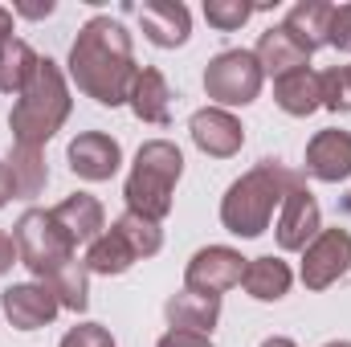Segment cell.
<instances>
[{"instance_id":"cell-1","label":"cell","mask_w":351,"mask_h":347,"mask_svg":"<svg viewBox=\"0 0 351 347\" xmlns=\"http://www.w3.org/2000/svg\"><path fill=\"white\" fill-rule=\"evenodd\" d=\"M70 78L102 106H123L131 98L139 70H135L131 37L119 21L94 16L82 25L78 41L70 45Z\"/></svg>"},{"instance_id":"cell-2","label":"cell","mask_w":351,"mask_h":347,"mask_svg":"<svg viewBox=\"0 0 351 347\" xmlns=\"http://www.w3.org/2000/svg\"><path fill=\"white\" fill-rule=\"evenodd\" d=\"M12 241H16L21 261L41 278V286H49V290L58 294L62 307L86 311L90 270H86V261L74 258V241L58 229V221L49 217V208H29V213H21Z\"/></svg>"},{"instance_id":"cell-3","label":"cell","mask_w":351,"mask_h":347,"mask_svg":"<svg viewBox=\"0 0 351 347\" xmlns=\"http://www.w3.org/2000/svg\"><path fill=\"white\" fill-rule=\"evenodd\" d=\"M302 176L290 172L286 164H274V160H262L254 172H245L221 200V221L229 233L237 237H262L269 229V217L274 208L290 196V188H298Z\"/></svg>"},{"instance_id":"cell-4","label":"cell","mask_w":351,"mask_h":347,"mask_svg":"<svg viewBox=\"0 0 351 347\" xmlns=\"http://www.w3.org/2000/svg\"><path fill=\"white\" fill-rule=\"evenodd\" d=\"M70 119V90L66 78L58 70V62L41 58L37 62V74L29 78V86L21 90L12 115H8V127H12V139L21 147H45L62 123Z\"/></svg>"},{"instance_id":"cell-5","label":"cell","mask_w":351,"mask_h":347,"mask_svg":"<svg viewBox=\"0 0 351 347\" xmlns=\"http://www.w3.org/2000/svg\"><path fill=\"white\" fill-rule=\"evenodd\" d=\"M184 172V156L180 147L168 143V139H152L139 147L135 156V168L127 176V213H139L147 221H164L172 213V192H176V180Z\"/></svg>"},{"instance_id":"cell-6","label":"cell","mask_w":351,"mask_h":347,"mask_svg":"<svg viewBox=\"0 0 351 347\" xmlns=\"http://www.w3.org/2000/svg\"><path fill=\"white\" fill-rule=\"evenodd\" d=\"M262 66L250 49H229V53H217L204 70V90L213 102L221 106H245L262 94Z\"/></svg>"},{"instance_id":"cell-7","label":"cell","mask_w":351,"mask_h":347,"mask_svg":"<svg viewBox=\"0 0 351 347\" xmlns=\"http://www.w3.org/2000/svg\"><path fill=\"white\" fill-rule=\"evenodd\" d=\"M351 270V233L348 229H323L302 258V282L306 290H327Z\"/></svg>"},{"instance_id":"cell-8","label":"cell","mask_w":351,"mask_h":347,"mask_svg":"<svg viewBox=\"0 0 351 347\" xmlns=\"http://www.w3.org/2000/svg\"><path fill=\"white\" fill-rule=\"evenodd\" d=\"M241 274H245V258H241L237 250H229V246H208V250H200L196 258L188 261L184 282H188V290H196V294L221 298L225 290L241 286Z\"/></svg>"},{"instance_id":"cell-9","label":"cell","mask_w":351,"mask_h":347,"mask_svg":"<svg viewBox=\"0 0 351 347\" xmlns=\"http://www.w3.org/2000/svg\"><path fill=\"white\" fill-rule=\"evenodd\" d=\"M0 307H4V315H8V323H12L16 331H37V327H45V323H53L58 311H62L58 294H53L49 286H41V282L8 286V290L0 294Z\"/></svg>"},{"instance_id":"cell-10","label":"cell","mask_w":351,"mask_h":347,"mask_svg":"<svg viewBox=\"0 0 351 347\" xmlns=\"http://www.w3.org/2000/svg\"><path fill=\"white\" fill-rule=\"evenodd\" d=\"M188 131H192V143H196L204 156H213V160H229V156H237L241 143H245V127H241L229 110H221V106L196 110L192 123H188Z\"/></svg>"},{"instance_id":"cell-11","label":"cell","mask_w":351,"mask_h":347,"mask_svg":"<svg viewBox=\"0 0 351 347\" xmlns=\"http://www.w3.org/2000/svg\"><path fill=\"white\" fill-rule=\"evenodd\" d=\"M319 204L306 192V184L290 188V196L282 200V217H278V246L282 250H306L319 237Z\"/></svg>"},{"instance_id":"cell-12","label":"cell","mask_w":351,"mask_h":347,"mask_svg":"<svg viewBox=\"0 0 351 347\" xmlns=\"http://www.w3.org/2000/svg\"><path fill=\"white\" fill-rule=\"evenodd\" d=\"M119 164H123V147H119V139H110L102 131H82L70 143V168H74V176H82L90 184L110 180L119 172Z\"/></svg>"},{"instance_id":"cell-13","label":"cell","mask_w":351,"mask_h":347,"mask_svg":"<svg viewBox=\"0 0 351 347\" xmlns=\"http://www.w3.org/2000/svg\"><path fill=\"white\" fill-rule=\"evenodd\" d=\"M49 217L58 221V229L74 241V250L78 246H94L102 233H106V213H102V204L90 196V192H74V196H66L58 208H49Z\"/></svg>"},{"instance_id":"cell-14","label":"cell","mask_w":351,"mask_h":347,"mask_svg":"<svg viewBox=\"0 0 351 347\" xmlns=\"http://www.w3.org/2000/svg\"><path fill=\"white\" fill-rule=\"evenodd\" d=\"M306 172L323 184H339L351 176V131H319L306 143Z\"/></svg>"},{"instance_id":"cell-15","label":"cell","mask_w":351,"mask_h":347,"mask_svg":"<svg viewBox=\"0 0 351 347\" xmlns=\"http://www.w3.org/2000/svg\"><path fill=\"white\" fill-rule=\"evenodd\" d=\"M139 25H143L147 41L160 45V49L184 45L188 33H192V16H188V8L176 4V0H152V4H143V8H139Z\"/></svg>"},{"instance_id":"cell-16","label":"cell","mask_w":351,"mask_h":347,"mask_svg":"<svg viewBox=\"0 0 351 347\" xmlns=\"http://www.w3.org/2000/svg\"><path fill=\"white\" fill-rule=\"evenodd\" d=\"M164 315H168V323L180 327V331L213 335V327H217V319H221V298H213V294H196V290L184 286L180 294L168 298Z\"/></svg>"},{"instance_id":"cell-17","label":"cell","mask_w":351,"mask_h":347,"mask_svg":"<svg viewBox=\"0 0 351 347\" xmlns=\"http://www.w3.org/2000/svg\"><path fill=\"white\" fill-rule=\"evenodd\" d=\"M254 58H258L262 74H274V78H286V74H294V70H306V62H311V53H306L282 25L265 29L262 41H258V49H254Z\"/></svg>"},{"instance_id":"cell-18","label":"cell","mask_w":351,"mask_h":347,"mask_svg":"<svg viewBox=\"0 0 351 347\" xmlns=\"http://www.w3.org/2000/svg\"><path fill=\"white\" fill-rule=\"evenodd\" d=\"M127 102H131L135 119H143V123L164 127V123L172 119V90H168V82H164L160 70H139V78H135Z\"/></svg>"},{"instance_id":"cell-19","label":"cell","mask_w":351,"mask_h":347,"mask_svg":"<svg viewBox=\"0 0 351 347\" xmlns=\"http://www.w3.org/2000/svg\"><path fill=\"white\" fill-rule=\"evenodd\" d=\"M331 8L335 4H323V0H302V4H294L290 12H286V21H282V29L306 49V53H315L319 45H327V25H331Z\"/></svg>"},{"instance_id":"cell-20","label":"cell","mask_w":351,"mask_h":347,"mask_svg":"<svg viewBox=\"0 0 351 347\" xmlns=\"http://www.w3.org/2000/svg\"><path fill=\"white\" fill-rule=\"evenodd\" d=\"M274 102H278L286 115H294V119L315 115V110L323 106V94H319V74L306 66V70H294V74L278 78V82H274Z\"/></svg>"},{"instance_id":"cell-21","label":"cell","mask_w":351,"mask_h":347,"mask_svg":"<svg viewBox=\"0 0 351 347\" xmlns=\"http://www.w3.org/2000/svg\"><path fill=\"white\" fill-rule=\"evenodd\" d=\"M241 286H245L258 302H278V298L290 290V265H286L282 258H254V261H245Z\"/></svg>"},{"instance_id":"cell-22","label":"cell","mask_w":351,"mask_h":347,"mask_svg":"<svg viewBox=\"0 0 351 347\" xmlns=\"http://www.w3.org/2000/svg\"><path fill=\"white\" fill-rule=\"evenodd\" d=\"M37 53L25 45V41H16V37H8L4 45H0V90L4 94H21V90L29 86V78L37 74Z\"/></svg>"},{"instance_id":"cell-23","label":"cell","mask_w":351,"mask_h":347,"mask_svg":"<svg viewBox=\"0 0 351 347\" xmlns=\"http://www.w3.org/2000/svg\"><path fill=\"white\" fill-rule=\"evenodd\" d=\"M8 176H12V196H37L49 180V168L41 160V147H21L12 143L8 156Z\"/></svg>"},{"instance_id":"cell-24","label":"cell","mask_w":351,"mask_h":347,"mask_svg":"<svg viewBox=\"0 0 351 347\" xmlns=\"http://www.w3.org/2000/svg\"><path fill=\"white\" fill-rule=\"evenodd\" d=\"M135 261H139V258H135V250H131L114 229H106V233L90 246L86 270H90V274H127Z\"/></svg>"},{"instance_id":"cell-25","label":"cell","mask_w":351,"mask_h":347,"mask_svg":"<svg viewBox=\"0 0 351 347\" xmlns=\"http://www.w3.org/2000/svg\"><path fill=\"white\" fill-rule=\"evenodd\" d=\"M110 229H114V233L135 250V258H152V254H160V246H164L160 225H156V221H147V217H139V213H123Z\"/></svg>"},{"instance_id":"cell-26","label":"cell","mask_w":351,"mask_h":347,"mask_svg":"<svg viewBox=\"0 0 351 347\" xmlns=\"http://www.w3.org/2000/svg\"><path fill=\"white\" fill-rule=\"evenodd\" d=\"M254 12H258V4H245V0H204V16H208V25L221 29V33L241 29Z\"/></svg>"},{"instance_id":"cell-27","label":"cell","mask_w":351,"mask_h":347,"mask_svg":"<svg viewBox=\"0 0 351 347\" xmlns=\"http://www.w3.org/2000/svg\"><path fill=\"white\" fill-rule=\"evenodd\" d=\"M319 94L327 110H351V66H335L319 74Z\"/></svg>"},{"instance_id":"cell-28","label":"cell","mask_w":351,"mask_h":347,"mask_svg":"<svg viewBox=\"0 0 351 347\" xmlns=\"http://www.w3.org/2000/svg\"><path fill=\"white\" fill-rule=\"evenodd\" d=\"M327 45H335L339 53H351V4H339V8H331Z\"/></svg>"},{"instance_id":"cell-29","label":"cell","mask_w":351,"mask_h":347,"mask_svg":"<svg viewBox=\"0 0 351 347\" xmlns=\"http://www.w3.org/2000/svg\"><path fill=\"white\" fill-rule=\"evenodd\" d=\"M62 347H114V339H110V331L98 327V323H78L74 331H66Z\"/></svg>"},{"instance_id":"cell-30","label":"cell","mask_w":351,"mask_h":347,"mask_svg":"<svg viewBox=\"0 0 351 347\" xmlns=\"http://www.w3.org/2000/svg\"><path fill=\"white\" fill-rule=\"evenodd\" d=\"M160 347H213V344H208V335H196V331H180V327H172V331L160 339Z\"/></svg>"},{"instance_id":"cell-31","label":"cell","mask_w":351,"mask_h":347,"mask_svg":"<svg viewBox=\"0 0 351 347\" xmlns=\"http://www.w3.org/2000/svg\"><path fill=\"white\" fill-rule=\"evenodd\" d=\"M16 258H21V254H16V241H12L8 233H0V274H8V270L16 265Z\"/></svg>"},{"instance_id":"cell-32","label":"cell","mask_w":351,"mask_h":347,"mask_svg":"<svg viewBox=\"0 0 351 347\" xmlns=\"http://www.w3.org/2000/svg\"><path fill=\"white\" fill-rule=\"evenodd\" d=\"M8 196H12V176H8V164H0V208L8 204Z\"/></svg>"},{"instance_id":"cell-33","label":"cell","mask_w":351,"mask_h":347,"mask_svg":"<svg viewBox=\"0 0 351 347\" xmlns=\"http://www.w3.org/2000/svg\"><path fill=\"white\" fill-rule=\"evenodd\" d=\"M8 37H12V12H8V8H0V45H4Z\"/></svg>"},{"instance_id":"cell-34","label":"cell","mask_w":351,"mask_h":347,"mask_svg":"<svg viewBox=\"0 0 351 347\" xmlns=\"http://www.w3.org/2000/svg\"><path fill=\"white\" fill-rule=\"evenodd\" d=\"M262 347H294V339H282V335H274V339H265Z\"/></svg>"},{"instance_id":"cell-35","label":"cell","mask_w":351,"mask_h":347,"mask_svg":"<svg viewBox=\"0 0 351 347\" xmlns=\"http://www.w3.org/2000/svg\"><path fill=\"white\" fill-rule=\"evenodd\" d=\"M327 347H351V344H348V339H339V344H327Z\"/></svg>"}]
</instances>
